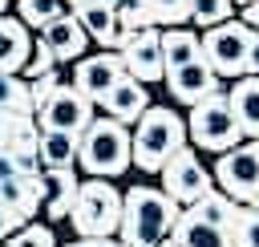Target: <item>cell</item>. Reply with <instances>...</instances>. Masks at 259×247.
Listing matches in <instances>:
<instances>
[{"mask_svg":"<svg viewBox=\"0 0 259 247\" xmlns=\"http://www.w3.org/2000/svg\"><path fill=\"white\" fill-rule=\"evenodd\" d=\"M178 202L166 198L158 186L150 182H134L121 190V223H117V239L125 247H158L162 239H170L174 223H178Z\"/></svg>","mask_w":259,"mask_h":247,"instance_id":"1","label":"cell"},{"mask_svg":"<svg viewBox=\"0 0 259 247\" xmlns=\"http://www.w3.org/2000/svg\"><path fill=\"white\" fill-rule=\"evenodd\" d=\"M186 146V117L174 105H150L130 130V166L142 174H158Z\"/></svg>","mask_w":259,"mask_h":247,"instance_id":"2","label":"cell"},{"mask_svg":"<svg viewBox=\"0 0 259 247\" xmlns=\"http://www.w3.org/2000/svg\"><path fill=\"white\" fill-rule=\"evenodd\" d=\"M77 170H85L89 178H105V182L125 174L130 170V130L93 113V121L77 134Z\"/></svg>","mask_w":259,"mask_h":247,"instance_id":"3","label":"cell"},{"mask_svg":"<svg viewBox=\"0 0 259 247\" xmlns=\"http://www.w3.org/2000/svg\"><path fill=\"white\" fill-rule=\"evenodd\" d=\"M121 223V190L105 178H85L69 207V227L77 239H113Z\"/></svg>","mask_w":259,"mask_h":247,"instance_id":"4","label":"cell"},{"mask_svg":"<svg viewBox=\"0 0 259 247\" xmlns=\"http://www.w3.org/2000/svg\"><path fill=\"white\" fill-rule=\"evenodd\" d=\"M243 138L235 113H231V101H227V89L202 97L198 105H190V117H186V146L190 150H210V154H227L235 150Z\"/></svg>","mask_w":259,"mask_h":247,"instance_id":"5","label":"cell"},{"mask_svg":"<svg viewBox=\"0 0 259 247\" xmlns=\"http://www.w3.org/2000/svg\"><path fill=\"white\" fill-rule=\"evenodd\" d=\"M255 32L243 24V20H223L206 32H198V49H202V61L206 69L219 77V81H239L243 77V61H247V49H251Z\"/></svg>","mask_w":259,"mask_h":247,"instance_id":"6","label":"cell"},{"mask_svg":"<svg viewBox=\"0 0 259 247\" xmlns=\"http://www.w3.org/2000/svg\"><path fill=\"white\" fill-rule=\"evenodd\" d=\"M210 182L239 207H247L259 190V142H239L235 150L219 154L210 162Z\"/></svg>","mask_w":259,"mask_h":247,"instance_id":"7","label":"cell"},{"mask_svg":"<svg viewBox=\"0 0 259 247\" xmlns=\"http://www.w3.org/2000/svg\"><path fill=\"white\" fill-rule=\"evenodd\" d=\"M93 101H85L69 81H61L40 105H36V113H32V121H36V130L40 134H81L89 121H93Z\"/></svg>","mask_w":259,"mask_h":247,"instance_id":"8","label":"cell"},{"mask_svg":"<svg viewBox=\"0 0 259 247\" xmlns=\"http://www.w3.org/2000/svg\"><path fill=\"white\" fill-rule=\"evenodd\" d=\"M158 174H162V186H158V190H162L166 198H174L182 211L194 207L206 190H214V182H210V166H206L190 146H182Z\"/></svg>","mask_w":259,"mask_h":247,"instance_id":"9","label":"cell"},{"mask_svg":"<svg viewBox=\"0 0 259 247\" xmlns=\"http://www.w3.org/2000/svg\"><path fill=\"white\" fill-rule=\"evenodd\" d=\"M117 57H121L125 77H134L138 85L162 81V73H166V69H162V49H158V28H142V32L121 36Z\"/></svg>","mask_w":259,"mask_h":247,"instance_id":"10","label":"cell"},{"mask_svg":"<svg viewBox=\"0 0 259 247\" xmlns=\"http://www.w3.org/2000/svg\"><path fill=\"white\" fill-rule=\"evenodd\" d=\"M73 65H77V69H73V81H69V85H73L85 101H93V105L125 77L121 57H117V53H105V49L93 53V57H81V61H73Z\"/></svg>","mask_w":259,"mask_h":247,"instance_id":"11","label":"cell"},{"mask_svg":"<svg viewBox=\"0 0 259 247\" xmlns=\"http://www.w3.org/2000/svg\"><path fill=\"white\" fill-rule=\"evenodd\" d=\"M162 81H166V93H170V101H178V105H198L202 97H210V93H219V89H227L210 69H206V61H194V65H178V69H166L162 73Z\"/></svg>","mask_w":259,"mask_h":247,"instance_id":"12","label":"cell"},{"mask_svg":"<svg viewBox=\"0 0 259 247\" xmlns=\"http://www.w3.org/2000/svg\"><path fill=\"white\" fill-rule=\"evenodd\" d=\"M93 109H101V117H109V121H117V126H134L146 109H150V93H146V85H138L134 77H121Z\"/></svg>","mask_w":259,"mask_h":247,"instance_id":"13","label":"cell"},{"mask_svg":"<svg viewBox=\"0 0 259 247\" xmlns=\"http://www.w3.org/2000/svg\"><path fill=\"white\" fill-rule=\"evenodd\" d=\"M36 182H40V211L49 215V223L69 219L73 194H77V186H81L77 166H65V170H40Z\"/></svg>","mask_w":259,"mask_h":247,"instance_id":"14","label":"cell"},{"mask_svg":"<svg viewBox=\"0 0 259 247\" xmlns=\"http://www.w3.org/2000/svg\"><path fill=\"white\" fill-rule=\"evenodd\" d=\"M36 36L49 45V53H53V61H57V65H65V61H81V57H85V49H89V36L81 32V24H77V16H73V12H61V16H57V20H49Z\"/></svg>","mask_w":259,"mask_h":247,"instance_id":"15","label":"cell"},{"mask_svg":"<svg viewBox=\"0 0 259 247\" xmlns=\"http://www.w3.org/2000/svg\"><path fill=\"white\" fill-rule=\"evenodd\" d=\"M73 16H77V24H81V32H85L89 40H97L105 53H117V45H121V28H117V12H113L109 4H101V0L77 4Z\"/></svg>","mask_w":259,"mask_h":247,"instance_id":"16","label":"cell"},{"mask_svg":"<svg viewBox=\"0 0 259 247\" xmlns=\"http://www.w3.org/2000/svg\"><path fill=\"white\" fill-rule=\"evenodd\" d=\"M227 101H231V113H235L243 138H247V142H259V77H239V81H231Z\"/></svg>","mask_w":259,"mask_h":247,"instance_id":"17","label":"cell"},{"mask_svg":"<svg viewBox=\"0 0 259 247\" xmlns=\"http://www.w3.org/2000/svg\"><path fill=\"white\" fill-rule=\"evenodd\" d=\"M28 49H32V32L16 16H0V73L20 77L24 61H28Z\"/></svg>","mask_w":259,"mask_h":247,"instance_id":"18","label":"cell"},{"mask_svg":"<svg viewBox=\"0 0 259 247\" xmlns=\"http://www.w3.org/2000/svg\"><path fill=\"white\" fill-rule=\"evenodd\" d=\"M158 49H162V69H178V65H194L202 61L198 49V32L194 28H158Z\"/></svg>","mask_w":259,"mask_h":247,"instance_id":"19","label":"cell"},{"mask_svg":"<svg viewBox=\"0 0 259 247\" xmlns=\"http://www.w3.org/2000/svg\"><path fill=\"white\" fill-rule=\"evenodd\" d=\"M170 243H174V247H231L227 231L194 219L190 211H178V223H174V231H170Z\"/></svg>","mask_w":259,"mask_h":247,"instance_id":"20","label":"cell"},{"mask_svg":"<svg viewBox=\"0 0 259 247\" xmlns=\"http://www.w3.org/2000/svg\"><path fill=\"white\" fill-rule=\"evenodd\" d=\"M0 207L16 211L24 223H32L36 211H40V182L28 178V174H16V178L0 182Z\"/></svg>","mask_w":259,"mask_h":247,"instance_id":"21","label":"cell"},{"mask_svg":"<svg viewBox=\"0 0 259 247\" xmlns=\"http://www.w3.org/2000/svg\"><path fill=\"white\" fill-rule=\"evenodd\" d=\"M36 158H40V170L77 166V138L73 134H40L36 138Z\"/></svg>","mask_w":259,"mask_h":247,"instance_id":"22","label":"cell"},{"mask_svg":"<svg viewBox=\"0 0 259 247\" xmlns=\"http://www.w3.org/2000/svg\"><path fill=\"white\" fill-rule=\"evenodd\" d=\"M194 219H202V223H210V227H219V231H227L231 223H235V215H239V202L235 198H227L223 190H206L194 207H186Z\"/></svg>","mask_w":259,"mask_h":247,"instance_id":"23","label":"cell"},{"mask_svg":"<svg viewBox=\"0 0 259 247\" xmlns=\"http://www.w3.org/2000/svg\"><path fill=\"white\" fill-rule=\"evenodd\" d=\"M12 4H16V20H20L28 32H32V28L40 32L49 20H57V16L65 12V0H12Z\"/></svg>","mask_w":259,"mask_h":247,"instance_id":"24","label":"cell"},{"mask_svg":"<svg viewBox=\"0 0 259 247\" xmlns=\"http://www.w3.org/2000/svg\"><path fill=\"white\" fill-rule=\"evenodd\" d=\"M0 109H4V113H16V117H32V113H36L24 77H8V73H0Z\"/></svg>","mask_w":259,"mask_h":247,"instance_id":"25","label":"cell"},{"mask_svg":"<svg viewBox=\"0 0 259 247\" xmlns=\"http://www.w3.org/2000/svg\"><path fill=\"white\" fill-rule=\"evenodd\" d=\"M146 12H150V28H182L190 20L186 0H146Z\"/></svg>","mask_w":259,"mask_h":247,"instance_id":"26","label":"cell"},{"mask_svg":"<svg viewBox=\"0 0 259 247\" xmlns=\"http://www.w3.org/2000/svg\"><path fill=\"white\" fill-rule=\"evenodd\" d=\"M190 4V20H194V28H214V24H223V20H231V12H235V4L231 0H186Z\"/></svg>","mask_w":259,"mask_h":247,"instance_id":"27","label":"cell"},{"mask_svg":"<svg viewBox=\"0 0 259 247\" xmlns=\"http://www.w3.org/2000/svg\"><path fill=\"white\" fill-rule=\"evenodd\" d=\"M227 239H231V247H259V211L239 207L235 223L227 227Z\"/></svg>","mask_w":259,"mask_h":247,"instance_id":"28","label":"cell"},{"mask_svg":"<svg viewBox=\"0 0 259 247\" xmlns=\"http://www.w3.org/2000/svg\"><path fill=\"white\" fill-rule=\"evenodd\" d=\"M0 247H57V231L49 227V223H24L16 235H8Z\"/></svg>","mask_w":259,"mask_h":247,"instance_id":"29","label":"cell"},{"mask_svg":"<svg viewBox=\"0 0 259 247\" xmlns=\"http://www.w3.org/2000/svg\"><path fill=\"white\" fill-rule=\"evenodd\" d=\"M53 69H57V61H53L49 45H45L40 36H32V49H28V61H24L20 77H24V81H36V77H45V73H53Z\"/></svg>","mask_w":259,"mask_h":247,"instance_id":"30","label":"cell"},{"mask_svg":"<svg viewBox=\"0 0 259 247\" xmlns=\"http://www.w3.org/2000/svg\"><path fill=\"white\" fill-rule=\"evenodd\" d=\"M57 85H61V73H57V69H53V73H45V77H36V81H28V97H32V109H36V105H40V101H45V97L57 89Z\"/></svg>","mask_w":259,"mask_h":247,"instance_id":"31","label":"cell"},{"mask_svg":"<svg viewBox=\"0 0 259 247\" xmlns=\"http://www.w3.org/2000/svg\"><path fill=\"white\" fill-rule=\"evenodd\" d=\"M20 227H24V219H20L16 211H8V207H0V243H4L8 235H16Z\"/></svg>","mask_w":259,"mask_h":247,"instance_id":"32","label":"cell"},{"mask_svg":"<svg viewBox=\"0 0 259 247\" xmlns=\"http://www.w3.org/2000/svg\"><path fill=\"white\" fill-rule=\"evenodd\" d=\"M20 121H24V117H16V113H4V109H0V150H4V146H8L12 138H16Z\"/></svg>","mask_w":259,"mask_h":247,"instance_id":"33","label":"cell"},{"mask_svg":"<svg viewBox=\"0 0 259 247\" xmlns=\"http://www.w3.org/2000/svg\"><path fill=\"white\" fill-rule=\"evenodd\" d=\"M243 77H259V36L251 40L247 49V61H243Z\"/></svg>","mask_w":259,"mask_h":247,"instance_id":"34","label":"cell"},{"mask_svg":"<svg viewBox=\"0 0 259 247\" xmlns=\"http://www.w3.org/2000/svg\"><path fill=\"white\" fill-rule=\"evenodd\" d=\"M65 247H125V243L113 235V239H69Z\"/></svg>","mask_w":259,"mask_h":247,"instance_id":"35","label":"cell"},{"mask_svg":"<svg viewBox=\"0 0 259 247\" xmlns=\"http://www.w3.org/2000/svg\"><path fill=\"white\" fill-rule=\"evenodd\" d=\"M243 24H247V28H251V32H255V36H259V0H255V4H247V8H243Z\"/></svg>","mask_w":259,"mask_h":247,"instance_id":"36","label":"cell"},{"mask_svg":"<svg viewBox=\"0 0 259 247\" xmlns=\"http://www.w3.org/2000/svg\"><path fill=\"white\" fill-rule=\"evenodd\" d=\"M247 207H251V211H259V190H255V198H251V202H247Z\"/></svg>","mask_w":259,"mask_h":247,"instance_id":"37","label":"cell"},{"mask_svg":"<svg viewBox=\"0 0 259 247\" xmlns=\"http://www.w3.org/2000/svg\"><path fill=\"white\" fill-rule=\"evenodd\" d=\"M101 4H109V8H117V4H121V0H101Z\"/></svg>","mask_w":259,"mask_h":247,"instance_id":"38","label":"cell"},{"mask_svg":"<svg viewBox=\"0 0 259 247\" xmlns=\"http://www.w3.org/2000/svg\"><path fill=\"white\" fill-rule=\"evenodd\" d=\"M65 4H73V8H77V4H89V0H65Z\"/></svg>","mask_w":259,"mask_h":247,"instance_id":"39","label":"cell"},{"mask_svg":"<svg viewBox=\"0 0 259 247\" xmlns=\"http://www.w3.org/2000/svg\"><path fill=\"white\" fill-rule=\"evenodd\" d=\"M231 4H243V8H247V4H255V0H231Z\"/></svg>","mask_w":259,"mask_h":247,"instance_id":"40","label":"cell"},{"mask_svg":"<svg viewBox=\"0 0 259 247\" xmlns=\"http://www.w3.org/2000/svg\"><path fill=\"white\" fill-rule=\"evenodd\" d=\"M8 4H12V0H0V16H4V8H8Z\"/></svg>","mask_w":259,"mask_h":247,"instance_id":"41","label":"cell"},{"mask_svg":"<svg viewBox=\"0 0 259 247\" xmlns=\"http://www.w3.org/2000/svg\"><path fill=\"white\" fill-rule=\"evenodd\" d=\"M158 247H174V243H170V239H162V243H158Z\"/></svg>","mask_w":259,"mask_h":247,"instance_id":"42","label":"cell"}]
</instances>
